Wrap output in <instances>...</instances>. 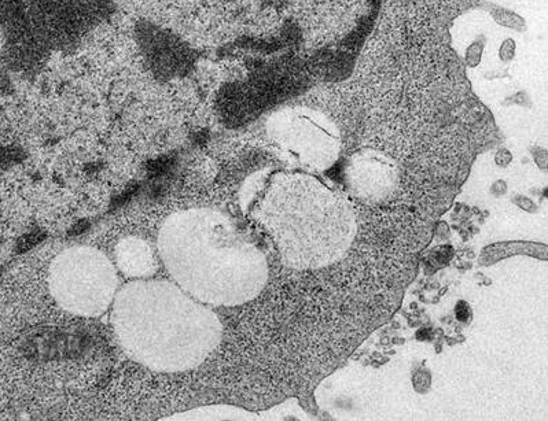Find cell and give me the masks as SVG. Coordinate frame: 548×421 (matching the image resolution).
<instances>
[{"label": "cell", "mask_w": 548, "mask_h": 421, "mask_svg": "<svg viewBox=\"0 0 548 421\" xmlns=\"http://www.w3.org/2000/svg\"><path fill=\"white\" fill-rule=\"evenodd\" d=\"M259 219L282 261L297 271L337 264L358 232L351 203L305 175L278 176L261 202Z\"/></svg>", "instance_id": "3"}, {"label": "cell", "mask_w": 548, "mask_h": 421, "mask_svg": "<svg viewBox=\"0 0 548 421\" xmlns=\"http://www.w3.org/2000/svg\"><path fill=\"white\" fill-rule=\"evenodd\" d=\"M112 321L125 352L168 374L198 367L222 338L216 313L167 282L128 284L114 298Z\"/></svg>", "instance_id": "2"}, {"label": "cell", "mask_w": 548, "mask_h": 421, "mask_svg": "<svg viewBox=\"0 0 548 421\" xmlns=\"http://www.w3.org/2000/svg\"><path fill=\"white\" fill-rule=\"evenodd\" d=\"M327 120L312 114H297L290 118L288 128L281 132L286 144L299 153L307 164L316 169H325L336 161L340 140L333 124L325 127Z\"/></svg>", "instance_id": "6"}, {"label": "cell", "mask_w": 548, "mask_h": 421, "mask_svg": "<svg viewBox=\"0 0 548 421\" xmlns=\"http://www.w3.org/2000/svg\"><path fill=\"white\" fill-rule=\"evenodd\" d=\"M117 284L116 268L93 247H72L51 264V294L77 316L102 315L116 298Z\"/></svg>", "instance_id": "4"}, {"label": "cell", "mask_w": 548, "mask_h": 421, "mask_svg": "<svg viewBox=\"0 0 548 421\" xmlns=\"http://www.w3.org/2000/svg\"><path fill=\"white\" fill-rule=\"evenodd\" d=\"M117 267L131 278H147L157 272L152 247L138 238L121 240L116 249Z\"/></svg>", "instance_id": "7"}, {"label": "cell", "mask_w": 548, "mask_h": 421, "mask_svg": "<svg viewBox=\"0 0 548 421\" xmlns=\"http://www.w3.org/2000/svg\"><path fill=\"white\" fill-rule=\"evenodd\" d=\"M158 247L175 282L202 304H246L267 282L266 257L216 210L172 214L161 228Z\"/></svg>", "instance_id": "1"}, {"label": "cell", "mask_w": 548, "mask_h": 421, "mask_svg": "<svg viewBox=\"0 0 548 421\" xmlns=\"http://www.w3.org/2000/svg\"><path fill=\"white\" fill-rule=\"evenodd\" d=\"M436 3H439V5H445V3H450L452 0H435Z\"/></svg>", "instance_id": "10"}, {"label": "cell", "mask_w": 548, "mask_h": 421, "mask_svg": "<svg viewBox=\"0 0 548 421\" xmlns=\"http://www.w3.org/2000/svg\"><path fill=\"white\" fill-rule=\"evenodd\" d=\"M172 420H224L241 419L239 412L223 406H205V408L193 409V411L179 413L171 417Z\"/></svg>", "instance_id": "8"}, {"label": "cell", "mask_w": 548, "mask_h": 421, "mask_svg": "<svg viewBox=\"0 0 548 421\" xmlns=\"http://www.w3.org/2000/svg\"><path fill=\"white\" fill-rule=\"evenodd\" d=\"M455 315L456 319L462 321V323H469L473 317L472 308H470V305L466 304V302H459V304L456 305Z\"/></svg>", "instance_id": "9"}, {"label": "cell", "mask_w": 548, "mask_h": 421, "mask_svg": "<svg viewBox=\"0 0 548 421\" xmlns=\"http://www.w3.org/2000/svg\"><path fill=\"white\" fill-rule=\"evenodd\" d=\"M344 179L353 197L367 205H378L396 194L399 166L388 155L367 151L353 155L345 166Z\"/></svg>", "instance_id": "5"}]
</instances>
